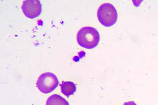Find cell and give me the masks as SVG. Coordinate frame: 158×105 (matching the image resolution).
Segmentation results:
<instances>
[{"instance_id":"obj_2","label":"cell","mask_w":158,"mask_h":105,"mask_svg":"<svg viewBox=\"0 0 158 105\" xmlns=\"http://www.w3.org/2000/svg\"><path fill=\"white\" fill-rule=\"evenodd\" d=\"M97 17L100 22L106 27L111 26L117 21L118 14L114 7L110 3H104L99 7Z\"/></svg>"},{"instance_id":"obj_6","label":"cell","mask_w":158,"mask_h":105,"mask_svg":"<svg viewBox=\"0 0 158 105\" xmlns=\"http://www.w3.org/2000/svg\"><path fill=\"white\" fill-rule=\"evenodd\" d=\"M46 105H69V102L60 95L53 94L48 99Z\"/></svg>"},{"instance_id":"obj_1","label":"cell","mask_w":158,"mask_h":105,"mask_svg":"<svg viewBox=\"0 0 158 105\" xmlns=\"http://www.w3.org/2000/svg\"><path fill=\"white\" fill-rule=\"evenodd\" d=\"M100 38L99 34L97 29L90 26L82 28L78 32L77 36L79 45L88 49H92L97 46Z\"/></svg>"},{"instance_id":"obj_7","label":"cell","mask_w":158,"mask_h":105,"mask_svg":"<svg viewBox=\"0 0 158 105\" xmlns=\"http://www.w3.org/2000/svg\"><path fill=\"white\" fill-rule=\"evenodd\" d=\"M123 105H137L134 101L125 102Z\"/></svg>"},{"instance_id":"obj_4","label":"cell","mask_w":158,"mask_h":105,"mask_svg":"<svg viewBox=\"0 0 158 105\" xmlns=\"http://www.w3.org/2000/svg\"><path fill=\"white\" fill-rule=\"evenodd\" d=\"M21 8L24 15L31 19L39 16L42 11V5L38 0H24Z\"/></svg>"},{"instance_id":"obj_3","label":"cell","mask_w":158,"mask_h":105,"mask_svg":"<svg viewBox=\"0 0 158 105\" xmlns=\"http://www.w3.org/2000/svg\"><path fill=\"white\" fill-rule=\"evenodd\" d=\"M59 84L58 80L56 75L51 72H47L40 75L36 84L40 91L48 94L54 90Z\"/></svg>"},{"instance_id":"obj_5","label":"cell","mask_w":158,"mask_h":105,"mask_svg":"<svg viewBox=\"0 0 158 105\" xmlns=\"http://www.w3.org/2000/svg\"><path fill=\"white\" fill-rule=\"evenodd\" d=\"M60 86L61 92L68 98L70 95H73L76 90L75 84L72 82L62 81Z\"/></svg>"}]
</instances>
